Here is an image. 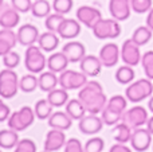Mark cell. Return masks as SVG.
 I'll return each mask as SVG.
<instances>
[{"mask_svg": "<svg viewBox=\"0 0 153 152\" xmlns=\"http://www.w3.org/2000/svg\"><path fill=\"white\" fill-rule=\"evenodd\" d=\"M78 98L83 104L86 112L91 115H98L102 113L108 104L106 94L103 93V89L100 82L97 81H87V83L81 88L78 93Z\"/></svg>", "mask_w": 153, "mask_h": 152, "instance_id": "cell-1", "label": "cell"}, {"mask_svg": "<svg viewBox=\"0 0 153 152\" xmlns=\"http://www.w3.org/2000/svg\"><path fill=\"white\" fill-rule=\"evenodd\" d=\"M153 94V83L149 78H141V80L132 82L126 88L125 96L130 102H141L143 100L148 98Z\"/></svg>", "mask_w": 153, "mask_h": 152, "instance_id": "cell-2", "label": "cell"}, {"mask_svg": "<svg viewBox=\"0 0 153 152\" xmlns=\"http://www.w3.org/2000/svg\"><path fill=\"white\" fill-rule=\"evenodd\" d=\"M91 30L98 39H116L121 34V26L116 19H100Z\"/></svg>", "mask_w": 153, "mask_h": 152, "instance_id": "cell-3", "label": "cell"}, {"mask_svg": "<svg viewBox=\"0 0 153 152\" xmlns=\"http://www.w3.org/2000/svg\"><path fill=\"white\" fill-rule=\"evenodd\" d=\"M18 74L12 69H7L0 72V97L3 98H12L19 90Z\"/></svg>", "mask_w": 153, "mask_h": 152, "instance_id": "cell-4", "label": "cell"}, {"mask_svg": "<svg viewBox=\"0 0 153 152\" xmlns=\"http://www.w3.org/2000/svg\"><path fill=\"white\" fill-rule=\"evenodd\" d=\"M24 63H26V69L30 73H40L43 72L46 66H47V59H46L45 54L42 53V48L39 46H28L26 50V58H24Z\"/></svg>", "mask_w": 153, "mask_h": 152, "instance_id": "cell-5", "label": "cell"}, {"mask_svg": "<svg viewBox=\"0 0 153 152\" xmlns=\"http://www.w3.org/2000/svg\"><path fill=\"white\" fill-rule=\"evenodd\" d=\"M35 112L30 107H23L20 110H16L8 118V128L13 129L16 132H20L27 129L35 118Z\"/></svg>", "mask_w": 153, "mask_h": 152, "instance_id": "cell-6", "label": "cell"}, {"mask_svg": "<svg viewBox=\"0 0 153 152\" xmlns=\"http://www.w3.org/2000/svg\"><path fill=\"white\" fill-rule=\"evenodd\" d=\"M148 112L144 107L137 105V107H133L130 109L125 110L124 115H122L121 121L125 123L126 125H129L132 129H137L141 127L146 125L148 123Z\"/></svg>", "mask_w": 153, "mask_h": 152, "instance_id": "cell-7", "label": "cell"}, {"mask_svg": "<svg viewBox=\"0 0 153 152\" xmlns=\"http://www.w3.org/2000/svg\"><path fill=\"white\" fill-rule=\"evenodd\" d=\"M87 83V75L85 73H78L75 70H65L59 75V85L66 90L81 89Z\"/></svg>", "mask_w": 153, "mask_h": 152, "instance_id": "cell-8", "label": "cell"}, {"mask_svg": "<svg viewBox=\"0 0 153 152\" xmlns=\"http://www.w3.org/2000/svg\"><path fill=\"white\" fill-rule=\"evenodd\" d=\"M141 51H140V46L134 42L133 39H126L122 43L121 47V59L125 65L129 66H136L141 62Z\"/></svg>", "mask_w": 153, "mask_h": 152, "instance_id": "cell-9", "label": "cell"}, {"mask_svg": "<svg viewBox=\"0 0 153 152\" xmlns=\"http://www.w3.org/2000/svg\"><path fill=\"white\" fill-rule=\"evenodd\" d=\"M152 136L153 135L148 131V128H137L132 133V139H130V144L132 148L137 152L146 151L152 144Z\"/></svg>", "mask_w": 153, "mask_h": 152, "instance_id": "cell-10", "label": "cell"}, {"mask_svg": "<svg viewBox=\"0 0 153 152\" xmlns=\"http://www.w3.org/2000/svg\"><path fill=\"white\" fill-rule=\"evenodd\" d=\"M79 131L85 135H95L102 129L103 127V120L102 117H98L97 115H85L83 117L79 120Z\"/></svg>", "mask_w": 153, "mask_h": 152, "instance_id": "cell-11", "label": "cell"}, {"mask_svg": "<svg viewBox=\"0 0 153 152\" xmlns=\"http://www.w3.org/2000/svg\"><path fill=\"white\" fill-rule=\"evenodd\" d=\"M76 19H78L81 23H83L86 27L93 28L94 24L97 23L100 19H102V13L100 10L94 7H90V5H82L78 8L76 11Z\"/></svg>", "mask_w": 153, "mask_h": 152, "instance_id": "cell-12", "label": "cell"}, {"mask_svg": "<svg viewBox=\"0 0 153 152\" xmlns=\"http://www.w3.org/2000/svg\"><path fill=\"white\" fill-rule=\"evenodd\" d=\"M19 20H20L19 11H16L12 5L4 3L0 5V26L3 28H15L19 24Z\"/></svg>", "mask_w": 153, "mask_h": 152, "instance_id": "cell-13", "label": "cell"}, {"mask_svg": "<svg viewBox=\"0 0 153 152\" xmlns=\"http://www.w3.org/2000/svg\"><path fill=\"white\" fill-rule=\"evenodd\" d=\"M109 11H110V15L113 16V19L116 20H126L130 16V11H132L130 0H110Z\"/></svg>", "mask_w": 153, "mask_h": 152, "instance_id": "cell-14", "label": "cell"}, {"mask_svg": "<svg viewBox=\"0 0 153 152\" xmlns=\"http://www.w3.org/2000/svg\"><path fill=\"white\" fill-rule=\"evenodd\" d=\"M120 54H121V51L116 43H106L105 46L101 47L100 59L105 67H113L118 62Z\"/></svg>", "mask_w": 153, "mask_h": 152, "instance_id": "cell-15", "label": "cell"}, {"mask_svg": "<svg viewBox=\"0 0 153 152\" xmlns=\"http://www.w3.org/2000/svg\"><path fill=\"white\" fill-rule=\"evenodd\" d=\"M66 144V135L63 133V131L61 129L53 128L51 131L47 132L45 140V150L48 152H54L61 150L62 147H65Z\"/></svg>", "mask_w": 153, "mask_h": 152, "instance_id": "cell-16", "label": "cell"}, {"mask_svg": "<svg viewBox=\"0 0 153 152\" xmlns=\"http://www.w3.org/2000/svg\"><path fill=\"white\" fill-rule=\"evenodd\" d=\"M18 42L23 46H32L35 42H38L39 39V30L34 26V24H23L22 27H19L18 32Z\"/></svg>", "mask_w": 153, "mask_h": 152, "instance_id": "cell-17", "label": "cell"}, {"mask_svg": "<svg viewBox=\"0 0 153 152\" xmlns=\"http://www.w3.org/2000/svg\"><path fill=\"white\" fill-rule=\"evenodd\" d=\"M81 70L82 73L87 75V77H97L102 70V62H101L100 57L94 55H85V58L81 61Z\"/></svg>", "mask_w": 153, "mask_h": 152, "instance_id": "cell-18", "label": "cell"}, {"mask_svg": "<svg viewBox=\"0 0 153 152\" xmlns=\"http://www.w3.org/2000/svg\"><path fill=\"white\" fill-rule=\"evenodd\" d=\"M62 51L65 55L67 57L70 62L75 63V62H81L86 55V48L81 42H69L63 46Z\"/></svg>", "mask_w": 153, "mask_h": 152, "instance_id": "cell-19", "label": "cell"}, {"mask_svg": "<svg viewBox=\"0 0 153 152\" xmlns=\"http://www.w3.org/2000/svg\"><path fill=\"white\" fill-rule=\"evenodd\" d=\"M18 43V37L12 31V28L0 30V57L8 54Z\"/></svg>", "mask_w": 153, "mask_h": 152, "instance_id": "cell-20", "label": "cell"}, {"mask_svg": "<svg viewBox=\"0 0 153 152\" xmlns=\"http://www.w3.org/2000/svg\"><path fill=\"white\" fill-rule=\"evenodd\" d=\"M81 32V24L79 20L75 19H65L58 30V34L63 39H74Z\"/></svg>", "mask_w": 153, "mask_h": 152, "instance_id": "cell-21", "label": "cell"}, {"mask_svg": "<svg viewBox=\"0 0 153 152\" xmlns=\"http://www.w3.org/2000/svg\"><path fill=\"white\" fill-rule=\"evenodd\" d=\"M48 125L51 128L66 131L73 125V118L67 115V112H54L48 117Z\"/></svg>", "mask_w": 153, "mask_h": 152, "instance_id": "cell-22", "label": "cell"}, {"mask_svg": "<svg viewBox=\"0 0 153 152\" xmlns=\"http://www.w3.org/2000/svg\"><path fill=\"white\" fill-rule=\"evenodd\" d=\"M70 63V61L67 59V57L65 55L63 51L59 53H54L48 57L47 59V67L54 73H62L67 69V65Z\"/></svg>", "mask_w": 153, "mask_h": 152, "instance_id": "cell-23", "label": "cell"}, {"mask_svg": "<svg viewBox=\"0 0 153 152\" xmlns=\"http://www.w3.org/2000/svg\"><path fill=\"white\" fill-rule=\"evenodd\" d=\"M38 45H39V47L42 48L43 51L51 53V51H54L59 46V38H58V35L53 31L43 32V34L39 35Z\"/></svg>", "mask_w": 153, "mask_h": 152, "instance_id": "cell-24", "label": "cell"}, {"mask_svg": "<svg viewBox=\"0 0 153 152\" xmlns=\"http://www.w3.org/2000/svg\"><path fill=\"white\" fill-rule=\"evenodd\" d=\"M19 143V135L16 131L8 128V129H3L0 131V148L4 150H11L15 148Z\"/></svg>", "mask_w": 153, "mask_h": 152, "instance_id": "cell-25", "label": "cell"}, {"mask_svg": "<svg viewBox=\"0 0 153 152\" xmlns=\"http://www.w3.org/2000/svg\"><path fill=\"white\" fill-rule=\"evenodd\" d=\"M39 80V88L43 92H51L53 89L56 88V85H59V77H56V74L54 72H46L38 77Z\"/></svg>", "mask_w": 153, "mask_h": 152, "instance_id": "cell-26", "label": "cell"}, {"mask_svg": "<svg viewBox=\"0 0 153 152\" xmlns=\"http://www.w3.org/2000/svg\"><path fill=\"white\" fill-rule=\"evenodd\" d=\"M47 100L50 101V104L53 107H62V105H66L69 102V94H67V90L63 88L61 89H53L51 92H48L47 94Z\"/></svg>", "mask_w": 153, "mask_h": 152, "instance_id": "cell-27", "label": "cell"}, {"mask_svg": "<svg viewBox=\"0 0 153 152\" xmlns=\"http://www.w3.org/2000/svg\"><path fill=\"white\" fill-rule=\"evenodd\" d=\"M66 112L73 120H81L85 115H86V109H85L83 104L81 102L79 98L70 100L66 104Z\"/></svg>", "mask_w": 153, "mask_h": 152, "instance_id": "cell-28", "label": "cell"}, {"mask_svg": "<svg viewBox=\"0 0 153 152\" xmlns=\"http://www.w3.org/2000/svg\"><path fill=\"white\" fill-rule=\"evenodd\" d=\"M132 133H133L132 128H130L129 125H126L125 123L117 124V125L113 128L114 140H116L117 143H122V144H125V143L130 142V139H132Z\"/></svg>", "mask_w": 153, "mask_h": 152, "instance_id": "cell-29", "label": "cell"}, {"mask_svg": "<svg viewBox=\"0 0 153 152\" xmlns=\"http://www.w3.org/2000/svg\"><path fill=\"white\" fill-rule=\"evenodd\" d=\"M133 66H129V65H125V66L118 67V70L116 72V80L118 83L121 85H128V83H132L133 80L136 77L134 70L132 69Z\"/></svg>", "mask_w": 153, "mask_h": 152, "instance_id": "cell-30", "label": "cell"}, {"mask_svg": "<svg viewBox=\"0 0 153 152\" xmlns=\"http://www.w3.org/2000/svg\"><path fill=\"white\" fill-rule=\"evenodd\" d=\"M19 88H20L22 92L24 93H31L34 92L36 88H39V80L38 77L31 73V74H27V75H23L19 81Z\"/></svg>", "mask_w": 153, "mask_h": 152, "instance_id": "cell-31", "label": "cell"}, {"mask_svg": "<svg viewBox=\"0 0 153 152\" xmlns=\"http://www.w3.org/2000/svg\"><path fill=\"white\" fill-rule=\"evenodd\" d=\"M152 30L148 26H140L134 30L132 39L137 43L138 46H144L152 39Z\"/></svg>", "mask_w": 153, "mask_h": 152, "instance_id": "cell-32", "label": "cell"}, {"mask_svg": "<svg viewBox=\"0 0 153 152\" xmlns=\"http://www.w3.org/2000/svg\"><path fill=\"white\" fill-rule=\"evenodd\" d=\"M31 12L35 18H47L51 12V5L47 0H36L32 3Z\"/></svg>", "mask_w": 153, "mask_h": 152, "instance_id": "cell-33", "label": "cell"}, {"mask_svg": "<svg viewBox=\"0 0 153 152\" xmlns=\"http://www.w3.org/2000/svg\"><path fill=\"white\" fill-rule=\"evenodd\" d=\"M53 105L50 104L48 100H39L35 104V115L40 120H46L53 115Z\"/></svg>", "mask_w": 153, "mask_h": 152, "instance_id": "cell-34", "label": "cell"}, {"mask_svg": "<svg viewBox=\"0 0 153 152\" xmlns=\"http://www.w3.org/2000/svg\"><path fill=\"white\" fill-rule=\"evenodd\" d=\"M128 98H125L124 96H120V94H117V96H113L110 100L108 101V104H106V107L109 108V109L114 110V112L120 113V115H124V112L126 110V102Z\"/></svg>", "mask_w": 153, "mask_h": 152, "instance_id": "cell-35", "label": "cell"}, {"mask_svg": "<svg viewBox=\"0 0 153 152\" xmlns=\"http://www.w3.org/2000/svg\"><path fill=\"white\" fill-rule=\"evenodd\" d=\"M65 18L63 15H61V13H50V15L46 18V28L48 30V31H53V32H58L59 27H61V24L63 23Z\"/></svg>", "mask_w": 153, "mask_h": 152, "instance_id": "cell-36", "label": "cell"}, {"mask_svg": "<svg viewBox=\"0 0 153 152\" xmlns=\"http://www.w3.org/2000/svg\"><path fill=\"white\" fill-rule=\"evenodd\" d=\"M101 117L103 120V124H106V125H116L122 118V115H120V113L114 112V110L109 109L108 107H105V109L101 113Z\"/></svg>", "mask_w": 153, "mask_h": 152, "instance_id": "cell-37", "label": "cell"}, {"mask_svg": "<svg viewBox=\"0 0 153 152\" xmlns=\"http://www.w3.org/2000/svg\"><path fill=\"white\" fill-rule=\"evenodd\" d=\"M141 63H143L144 72H145L146 78L153 80V51H146L141 58Z\"/></svg>", "mask_w": 153, "mask_h": 152, "instance_id": "cell-38", "label": "cell"}, {"mask_svg": "<svg viewBox=\"0 0 153 152\" xmlns=\"http://www.w3.org/2000/svg\"><path fill=\"white\" fill-rule=\"evenodd\" d=\"M85 152H102L105 148V142L101 137H91L85 144Z\"/></svg>", "mask_w": 153, "mask_h": 152, "instance_id": "cell-39", "label": "cell"}, {"mask_svg": "<svg viewBox=\"0 0 153 152\" xmlns=\"http://www.w3.org/2000/svg\"><path fill=\"white\" fill-rule=\"evenodd\" d=\"M73 0H54L53 1V10L55 11L56 13H61V15H65V13H69L73 8Z\"/></svg>", "mask_w": 153, "mask_h": 152, "instance_id": "cell-40", "label": "cell"}, {"mask_svg": "<svg viewBox=\"0 0 153 152\" xmlns=\"http://www.w3.org/2000/svg\"><path fill=\"white\" fill-rule=\"evenodd\" d=\"M132 10L137 13L149 12L152 8V0H130Z\"/></svg>", "mask_w": 153, "mask_h": 152, "instance_id": "cell-41", "label": "cell"}, {"mask_svg": "<svg viewBox=\"0 0 153 152\" xmlns=\"http://www.w3.org/2000/svg\"><path fill=\"white\" fill-rule=\"evenodd\" d=\"M3 63L7 69H15L16 66H19L20 63V55H19L16 51H12L11 50L8 54H5L3 57Z\"/></svg>", "mask_w": 153, "mask_h": 152, "instance_id": "cell-42", "label": "cell"}, {"mask_svg": "<svg viewBox=\"0 0 153 152\" xmlns=\"http://www.w3.org/2000/svg\"><path fill=\"white\" fill-rule=\"evenodd\" d=\"M13 152H36V144L31 139H22L19 140Z\"/></svg>", "mask_w": 153, "mask_h": 152, "instance_id": "cell-43", "label": "cell"}, {"mask_svg": "<svg viewBox=\"0 0 153 152\" xmlns=\"http://www.w3.org/2000/svg\"><path fill=\"white\" fill-rule=\"evenodd\" d=\"M11 5L19 12H28L32 8V1L31 0H12Z\"/></svg>", "mask_w": 153, "mask_h": 152, "instance_id": "cell-44", "label": "cell"}, {"mask_svg": "<svg viewBox=\"0 0 153 152\" xmlns=\"http://www.w3.org/2000/svg\"><path fill=\"white\" fill-rule=\"evenodd\" d=\"M65 152H85V148L82 147V143L78 139L73 137L65 144Z\"/></svg>", "mask_w": 153, "mask_h": 152, "instance_id": "cell-45", "label": "cell"}, {"mask_svg": "<svg viewBox=\"0 0 153 152\" xmlns=\"http://www.w3.org/2000/svg\"><path fill=\"white\" fill-rule=\"evenodd\" d=\"M10 116H11L10 108H8L4 102H1V104H0V123L5 121L7 118H10Z\"/></svg>", "mask_w": 153, "mask_h": 152, "instance_id": "cell-46", "label": "cell"}, {"mask_svg": "<svg viewBox=\"0 0 153 152\" xmlns=\"http://www.w3.org/2000/svg\"><path fill=\"white\" fill-rule=\"evenodd\" d=\"M109 152H133V151L130 150L129 147H126L125 144H122V143H118V144L111 145V148Z\"/></svg>", "mask_w": 153, "mask_h": 152, "instance_id": "cell-47", "label": "cell"}, {"mask_svg": "<svg viewBox=\"0 0 153 152\" xmlns=\"http://www.w3.org/2000/svg\"><path fill=\"white\" fill-rule=\"evenodd\" d=\"M146 26L153 31V8H151V11L148 12V16H146Z\"/></svg>", "mask_w": 153, "mask_h": 152, "instance_id": "cell-48", "label": "cell"}, {"mask_svg": "<svg viewBox=\"0 0 153 152\" xmlns=\"http://www.w3.org/2000/svg\"><path fill=\"white\" fill-rule=\"evenodd\" d=\"M146 128H148V131L153 135V116L148 120V123H146Z\"/></svg>", "mask_w": 153, "mask_h": 152, "instance_id": "cell-49", "label": "cell"}, {"mask_svg": "<svg viewBox=\"0 0 153 152\" xmlns=\"http://www.w3.org/2000/svg\"><path fill=\"white\" fill-rule=\"evenodd\" d=\"M148 108H149V110L153 113V96L151 97V100H149V102H148Z\"/></svg>", "mask_w": 153, "mask_h": 152, "instance_id": "cell-50", "label": "cell"}, {"mask_svg": "<svg viewBox=\"0 0 153 152\" xmlns=\"http://www.w3.org/2000/svg\"><path fill=\"white\" fill-rule=\"evenodd\" d=\"M3 4V0H0V5H1Z\"/></svg>", "mask_w": 153, "mask_h": 152, "instance_id": "cell-51", "label": "cell"}, {"mask_svg": "<svg viewBox=\"0 0 153 152\" xmlns=\"http://www.w3.org/2000/svg\"><path fill=\"white\" fill-rule=\"evenodd\" d=\"M1 102H3V101H1V98H0V104H1Z\"/></svg>", "mask_w": 153, "mask_h": 152, "instance_id": "cell-52", "label": "cell"}, {"mask_svg": "<svg viewBox=\"0 0 153 152\" xmlns=\"http://www.w3.org/2000/svg\"><path fill=\"white\" fill-rule=\"evenodd\" d=\"M43 152H48V151H46V150H45V151H43Z\"/></svg>", "mask_w": 153, "mask_h": 152, "instance_id": "cell-53", "label": "cell"}, {"mask_svg": "<svg viewBox=\"0 0 153 152\" xmlns=\"http://www.w3.org/2000/svg\"><path fill=\"white\" fill-rule=\"evenodd\" d=\"M0 152H1V150H0Z\"/></svg>", "mask_w": 153, "mask_h": 152, "instance_id": "cell-54", "label": "cell"}]
</instances>
